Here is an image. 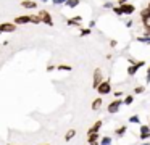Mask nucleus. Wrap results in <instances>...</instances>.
<instances>
[{
    "mask_svg": "<svg viewBox=\"0 0 150 145\" xmlns=\"http://www.w3.org/2000/svg\"><path fill=\"white\" fill-rule=\"evenodd\" d=\"M97 90H98V93H102V95H107V93H110V92H111L110 82H107V81H102V82L98 84Z\"/></svg>",
    "mask_w": 150,
    "mask_h": 145,
    "instance_id": "f257e3e1",
    "label": "nucleus"
},
{
    "mask_svg": "<svg viewBox=\"0 0 150 145\" xmlns=\"http://www.w3.org/2000/svg\"><path fill=\"white\" fill-rule=\"evenodd\" d=\"M16 31V24L15 23H4L0 24V32H13Z\"/></svg>",
    "mask_w": 150,
    "mask_h": 145,
    "instance_id": "f03ea898",
    "label": "nucleus"
},
{
    "mask_svg": "<svg viewBox=\"0 0 150 145\" xmlns=\"http://www.w3.org/2000/svg\"><path fill=\"white\" fill-rule=\"evenodd\" d=\"M39 18L42 23H45V24H49V26H53L52 16L49 15V11H39Z\"/></svg>",
    "mask_w": 150,
    "mask_h": 145,
    "instance_id": "7ed1b4c3",
    "label": "nucleus"
},
{
    "mask_svg": "<svg viewBox=\"0 0 150 145\" xmlns=\"http://www.w3.org/2000/svg\"><path fill=\"white\" fill-rule=\"evenodd\" d=\"M123 105V102L121 100H115V102H111L110 105H108V113H118V110H120V106Z\"/></svg>",
    "mask_w": 150,
    "mask_h": 145,
    "instance_id": "20e7f679",
    "label": "nucleus"
},
{
    "mask_svg": "<svg viewBox=\"0 0 150 145\" xmlns=\"http://www.w3.org/2000/svg\"><path fill=\"white\" fill-rule=\"evenodd\" d=\"M121 11H123V15H131V13H134V5H127V3H123V5L120 6Z\"/></svg>",
    "mask_w": 150,
    "mask_h": 145,
    "instance_id": "39448f33",
    "label": "nucleus"
},
{
    "mask_svg": "<svg viewBox=\"0 0 150 145\" xmlns=\"http://www.w3.org/2000/svg\"><path fill=\"white\" fill-rule=\"evenodd\" d=\"M149 137H150V127L149 126H140V139L145 140Z\"/></svg>",
    "mask_w": 150,
    "mask_h": 145,
    "instance_id": "423d86ee",
    "label": "nucleus"
},
{
    "mask_svg": "<svg viewBox=\"0 0 150 145\" xmlns=\"http://www.w3.org/2000/svg\"><path fill=\"white\" fill-rule=\"evenodd\" d=\"M102 124H103V122H102V121H97V122H95V124H94V126H92V127H91V129H89V131H87V134H97V132L100 131Z\"/></svg>",
    "mask_w": 150,
    "mask_h": 145,
    "instance_id": "0eeeda50",
    "label": "nucleus"
},
{
    "mask_svg": "<svg viewBox=\"0 0 150 145\" xmlns=\"http://www.w3.org/2000/svg\"><path fill=\"white\" fill-rule=\"evenodd\" d=\"M142 64H144V61H137L136 64H132V66H129V69H127V73H129L131 76H134V74L137 73V68H139V66H142Z\"/></svg>",
    "mask_w": 150,
    "mask_h": 145,
    "instance_id": "6e6552de",
    "label": "nucleus"
},
{
    "mask_svg": "<svg viewBox=\"0 0 150 145\" xmlns=\"http://www.w3.org/2000/svg\"><path fill=\"white\" fill-rule=\"evenodd\" d=\"M102 82V76H100V69H97L95 71V74H94V87L97 89L98 87V84Z\"/></svg>",
    "mask_w": 150,
    "mask_h": 145,
    "instance_id": "1a4fd4ad",
    "label": "nucleus"
},
{
    "mask_svg": "<svg viewBox=\"0 0 150 145\" xmlns=\"http://www.w3.org/2000/svg\"><path fill=\"white\" fill-rule=\"evenodd\" d=\"M29 23V16H18L15 18V24H26Z\"/></svg>",
    "mask_w": 150,
    "mask_h": 145,
    "instance_id": "9d476101",
    "label": "nucleus"
},
{
    "mask_svg": "<svg viewBox=\"0 0 150 145\" xmlns=\"http://www.w3.org/2000/svg\"><path fill=\"white\" fill-rule=\"evenodd\" d=\"M21 6H24V8H36V3L33 0H24V2H21Z\"/></svg>",
    "mask_w": 150,
    "mask_h": 145,
    "instance_id": "9b49d317",
    "label": "nucleus"
},
{
    "mask_svg": "<svg viewBox=\"0 0 150 145\" xmlns=\"http://www.w3.org/2000/svg\"><path fill=\"white\" fill-rule=\"evenodd\" d=\"M100 106H102V98H95L94 102H92V110H94V111H97Z\"/></svg>",
    "mask_w": 150,
    "mask_h": 145,
    "instance_id": "f8f14e48",
    "label": "nucleus"
},
{
    "mask_svg": "<svg viewBox=\"0 0 150 145\" xmlns=\"http://www.w3.org/2000/svg\"><path fill=\"white\" fill-rule=\"evenodd\" d=\"M74 135H76V131H74V129H69V131L66 132V135H65V140H66V142L71 140V139L74 137Z\"/></svg>",
    "mask_w": 150,
    "mask_h": 145,
    "instance_id": "ddd939ff",
    "label": "nucleus"
},
{
    "mask_svg": "<svg viewBox=\"0 0 150 145\" xmlns=\"http://www.w3.org/2000/svg\"><path fill=\"white\" fill-rule=\"evenodd\" d=\"M66 5H68L69 8H74L76 5H79V0H66Z\"/></svg>",
    "mask_w": 150,
    "mask_h": 145,
    "instance_id": "4468645a",
    "label": "nucleus"
},
{
    "mask_svg": "<svg viewBox=\"0 0 150 145\" xmlns=\"http://www.w3.org/2000/svg\"><path fill=\"white\" fill-rule=\"evenodd\" d=\"M97 139H98V134H87L89 144H91V142H97Z\"/></svg>",
    "mask_w": 150,
    "mask_h": 145,
    "instance_id": "2eb2a0df",
    "label": "nucleus"
},
{
    "mask_svg": "<svg viewBox=\"0 0 150 145\" xmlns=\"http://www.w3.org/2000/svg\"><path fill=\"white\" fill-rule=\"evenodd\" d=\"M79 23H81V18H79V16H76L74 19H69L68 24H69V26H74V24H79Z\"/></svg>",
    "mask_w": 150,
    "mask_h": 145,
    "instance_id": "dca6fc26",
    "label": "nucleus"
},
{
    "mask_svg": "<svg viewBox=\"0 0 150 145\" xmlns=\"http://www.w3.org/2000/svg\"><path fill=\"white\" fill-rule=\"evenodd\" d=\"M132 102H134V97H132V95H127L126 98L123 100V103H124V105H131Z\"/></svg>",
    "mask_w": 150,
    "mask_h": 145,
    "instance_id": "f3484780",
    "label": "nucleus"
},
{
    "mask_svg": "<svg viewBox=\"0 0 150 145\" xmlns=\"http://www.w3.org/2000/svg\"><path fill=\"white\" fill-rule=\"evenodd\" d=\"M29 23H36V24H39V23H42V21H40L39 15H37V16H29Z\"/></svg>",
    "mask_w": 150,
    "mask_h": 145,
    "instance_id": "a211bd4d",
    "label": "nucleus"
},
{
    "mask_svg": "<svg viewBox=\"0 0 150 145\" xmlns=\"http://www.w3.org/2000/svg\"><path fill=\"white\" fill-rule=\"evenodd\" d=\"M142 21H144V26H145L147 29H150V15L145 16V18H142Z\"/></svg>",
    "mask_w": 150,
    "mask_h": 145,
    "instance_id": "6ab92c4d",
    "label": "nucleus"
},
{
    "mask_svg": "<svg viewBox=\"0 0 150 145\" xmlns=\"http://www.w3.org/2000/svg\"><path fill=\"white\" fill-rule=\"evenodd\" d=\"M102 145H111V137H103L102 139Z\"/></svg>",
    "mask_w": 150,
    "mask_h": 145,
    "instance_id": "aec40b11",
    "label": "nucleus"
},
{
    "mask_svg": "<svg viewBox=\"0 0 150 145\" xmlns=\"http://www.w3.org/2000/svg\"><path fill=\"white\" fill-rule=\"evenodd\" d=\"M129 122H132V124H137V122H139V116H137V115L131 116V118H129Z\"/></svg>",
    "mask_w": 150,
    "mask_h": 145,
    "instance_id": "412c9836",
    "label": "nucleus"
},
{
    "mask_svg": "<svg viewBox=\"0 0 150 145\" xmlns=\"http://www.w3.org/2000/svg\"><path fill=\"white\" fill-rule=\"evenodd\" d=\"M137 40H139V42H144V44H150V35H147V37H139Z\"/></svg>",
    "mask_w": 150,
    "mask_h": 145,
    "instance_id": "4be33fe9",
    "label": "nucleus"
},
{
    "mask_svg": "<svg viewBox=\"0 0 150 145\" xmlns=\"http://www.w3.org/2000/svg\"><path fill=\"white\" fill-rule=\"evenodd\" d=\"M124 132H126V126H121L120 129H116V134H118V135H123Z\"/></svg>",
    "mask_w": 150,
    "mask_h": 145,
    "instance_id": "5701e85b",
    "label": "nucleus"
},
{
    "mask_svg": "<svg viewBox=\"0 0 150 145\" xmlns=\"http://www.w3.org/2000/svg\"><path fill=\"white\" fill-rule=\"evenodd\" d=\"M58 69H62V71H71V66H68V64H60Z\"/></svg>",
    "mask_w": 150,
    "mask_h": 145,
    "instance_id": "b1692460",
    "label": "nucleus"
},
{
    "mask_svg": "<svg viewBox=\"0 0 150 145\" xmlns=\"http://www.w3.org/2000/svg\"><path fill=\"white\" fill-rule=\"evenodd\" d=\"M144 90H145V87H144V86H139V87H136V90H134V92H136V93H142Z\"/></svg>",
    "mask_w": 150,
    "mask_h": 145,
    "instance_id": "393cba45",
    "label": "nucleus"
},
{
    "mask_svg": "<svg viewBox=\"0 0 150 145\" xmlns=\"http://www.w3.org/2000/svg\"><path fill=\"white\" fill-rule=\"evenodd\" d=\"M91 34V29H81V35H89Z\"/></svg>",
    "mask_w": 150,
    "mask_h": 145,
    "instance_id": "a878e982",
    "label": "nucleus"
},
{
    "mask_svg": "<svg viewBox=\"0 0 150 145\" xmlns=\"http://www.w3.org/2000/svg\"><path fill=\"white\" fill-rule=\"evenodd\" d=\"M113 11L116 13V15H123V11H121V8H120V6H118V8H116V6H113Z\"/></svg>",
    "mask_w": 150,
    "mask_h": 145,
    "instance_id": "bb28decb",
    "label": "nucleus"
},
{
    "mask_svg": "<svg viewBox=\"0 0 150 145\" xmlns=\"http://www.w3.org/2000/svg\"><path fill=\"white\" fill-rule=\"evenodd\" d=\"M55 5H60V3H66V0H52Z\"/></svg>",
    "mask_w": 150,
    "mask_h": 145,
    "instance_id": "cd10ccee",
    "label": "nucleus"
},
{
    "mask_svg": "<svg viewBox=\"0 0 150 145\" xmlns=\"http://www.w3.org/2000/svg\"><path fill=\"white\" fill-rule=\"evenodd\" d=\"M105 8H113V3H111V2H108V3H105Z\"/></svg>",
    "mask_w": 150,
    "mask_h": 145,
    "instance_id": "c85d7f7f",
    "label": "nucleus"
},
{
    "mask_svg": "<svg viewBox=\"0 0 150 145\" xmlns=\"http://www.w3.org/2000/svg\"><path fill=\"white\" fill-rule=\"evenodd\" d=\"M55 69V66H53V64H49V66H47V71H53Z\"/></svg>",
    "mask_w": 150,
    "mask_h": 145,
    "instance_id": "c756f323",
    "label": "nucleus"
},
{
    "mask_svg": "<svg viewBox=\"0 0 150 145\" xmlns=\"http://www.w3.org/2000/svg\"><path fill=\"white\" fill-rule=\"evenodd\" d=\"M147 81H150V68H149V71H147Z\"/></svg>",
    "mask_w": 150,
    "mask_h": 145,
    "instance_id": "7c9ffc66",
    "label": "nucleus"
},
{
    "mask_svg": "<svg viewBox=\"0 0 150 145\" xmlns=\"http://www.w3.org/2000/svg\"><path fill=\"white\" fill-rule=\"evenodd\" d=\"M89 145H98V144H97V142H91Z\"/></svg>",
    "mask_w": 150,
    "mask_h": 145,
    "instance_id": "2f4dec72",
    "label": "nucleus"
},
{
    "mask_svg": "<svg viewBox=\"0 0 150 145\" xmlns=\"http://www.w3.org/2000/svg\"><path fill=\"white\" fill-rule=\"evenodd\" d=\"M142 145H150V144H149V142H144V144H142Z\"/></svg>",
    "mask_w": 150,
    "mask_h": 145,
    "instance_id": "473e14b6",
    "label": "nucleus"
},
{
    "mask_svg": "<svg viewBox=\"0 0 150 145\" xmlns=\"http://www.w3.org/2000/svg\"><path fill=\"white\" fill-rule=\"evenodd\" d=\"M42 2H47V0H42Z\"/></svg>",
    "mask_w": 150,
    "mask_h": 145,
    "instance_id": "72a5a7b5",
    "label": "nucleus"
},
{
    "mask_svg": "<svg viewBox=\"0 0 150 145\" xmlns=\"http://www.w3.org/2000/svg\"><path fill=\"white\" fill-rule=\"evenodd\" d=\"M8 145H11V144H8Z\"/></svg>",
    "mask_w": 150,
    "mask_h": 145,
    "instance_id": "f704fd0d",
    "label": "nucleus"
},
{
    "mask_svg": "<svg viewBox=\"0 0 150 145\" xmlns=\"http://www.w3.org/2000/svg\"><path fill=\"white\" fill-rule=\"evenodd\" d=\"M149 127H150V124H149Z\"/></svg>",
    "mask_w": 150,
    "mask_h": 145,
    "instance_id": "c9c22d12",
    "label": "nucleus"
},
{
    "mask_svg": "<svg viewBox=\"0 0 150 145\" xmlns=\"http://www.w3.org/2000/svg\"><path fill=\"white\" fill-rule=\"evenodd\" d=\"M0 34H2V32H0Z\"/></svg>",
    "mask_w": 150,
    "mask_h": 145,
    "instance_id": "e433bc0d",
    "label": "nucleus"
}]
</instances>
